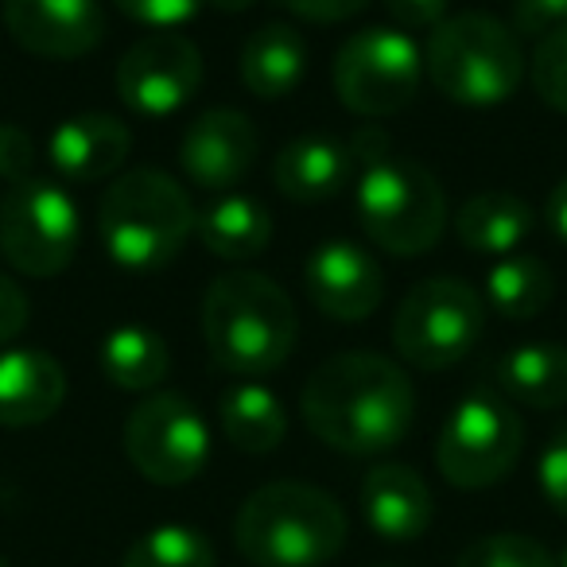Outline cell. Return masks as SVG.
<instances>
[{
    "instance_id": "obj_1",
    "label": "cell",
    "mask_w": 567,
    "mask_h": 567,
    "mask_svg": "<svg viewBox=\"0 0 567 567\" xmlns=\"http://www.w3.org/2000/svg\"><path fill=\"white\" fill-rule=\"evenodd\" d=\"M303 424L342 455L370 458L393 451L416 416L409 373L370 350L334 354L308 378L300 396Z\"/></svg>"
},
{
    "instance_id": "obj_2",
    "label": "cell",
    "mask_w": 567,
    "mask_h": 567,
    "mask_svg": "<svg viewBox=\"0 0 567 567\" xmlns=\"http://www.w3.org/2000/svg\"><path fill=\"white\" fill-rule=\"evenodd\" d=\"M358 175V221L378 249L393 257H424L447 226V198L420 159L396 156L381 128H358L347 141Z\"/></svg>"
},
{
    "instance_id": "obj_3",
    "label": "cell",
    "mask_w": 567,
    "mask_h": 567,
    "mask_svg": "<svg viewBox=\"0 0 567 567\" xmlns=\"http://www.w3.org/2000/svg\"><path fill=\"white\" fill-rule=\"evenodd\" d=\"M296 308L260 272H229L203 296V339L214 365L237 378H265L296 350Z\"/></svg>"
},
{
    "instance_id": "obj_4",
    "label": "cell",
    "mask_w": 567,
    "mask_h": 567,
    "mask_svg": "<svg viewBox=\"0 0 567 567\" xmlns=\"http://www.w3.org/2000/svg\"><path fill=\"white\" fill-rule=\"evenodd\" d=\"M234 544L257 567H323L347 544V513L311 482H268L237 509Z\"/></svg>"
},
{
    "instance_id": "obj_5",
    "label": "cell",
    "mask_w": 567,
    "mask_h": 567,
    "mask_svg": "<svg viewBox=\"0 0 567 567\" xmlns=\"http://www.w3.org/2000/svg\"><path fill=\"white\" fill-rule=\"evenodd\" d=\"M195 206L172 175L136 167L105 187L97 206V237L125 272H156L172 265L195 234Z\"/></svg>"
},
{
    "instance_id": "obj_6",
    "label": "cell",
    "mask_w": 567,
    "mask_h": 567,
    "mask_svg": "<svg viewBox=\"0 0 567 567\" xmlns=\"http://www.w3.org/2000/svg\"><path fill=\"white\" fill-rule=\"evenodd\" d=\"M424 74L458 105H497L517 94L525 51L509 24L489 12L447 17L424 48Z\"/></svg>"
},
{
    "instance_id": "obj_7",
    "label": "cell",
    "mask_w": 567,
    "mask_h": 567,
    "mask_svg": "<svg viewBox=\"0 0 567 567\" xmlns=\"http://www.w3.org/2000/svg\"><path fill=\"white\" fill-rule=\"evenodd\" d=\"M486 327V303L466 280L427 276L412 284L393 319V347L416 370H451L474 350Z\"/></svg>"
},
{
    "instance_id": "obj_8",
    "label": "cell",
    "mask_w": 567,
    "mask_h": 567,
    "mask_svg": "<svg viewBox=\"0 0 567 567\" xmlns=\"http://www.w3.org/2000/svg\"><path fill=\"white\" fill-rule=\"evenodd\" d=\"M79 206L63 183L28 175L9 183L0 198V257L17 272L51 280L74 260L79 249Z\"/></svg>"
},
{
    "instance_id": "obj_9",
    "label": "cell",
    "mask_w": 567,
    "mask_h": 567,
    "mask_svg": "<svg viewBox=\"0 0 567 567\" xmlns=\"http://www.w3.org/2000/svg\"><path fill=\"white\" fill-rule=\"evenodd\" d=\"M520 447H525V424L513 404L478 389L451 409L435 440V466L455 489H486L517 466Z\"/></svg>"
},
{
    "instance_id": "obj_10",
    "label": "cell",
    "mask_w": 567,
    "mask_h": 567,
    "mask_svg": "<svg viewBox=\"0 0 567 567\" xmlns=\"http://www.w3.org/2000/svg\"><path fill=\"white\" fill-rule=\"evenodd\" d=\"M334 94L358 117H389L416 97L424 51L401 28H358L334 55Z\"/></svg>"
},
{
    "instance_id": "obj_11",
    "label": "cell",
    "mask_w": 567,
    "mask_h": 567,
    "mask_svg": "<svg viewBox=\"0 0 567 567\" xmlns=\"http://www.w3.org/2000/svg\"><path fill=\"white\" fill-rule=\"evenodd\" d=\"M125 455L156 486L198 478L210 458V432L183 393H152L125 420Z\"/></svg>"
},
{
    "instance_id": "obj_12",
    "label": "cell",
    "mask_w": 567,
    "mask_h": 567,
    "mask_svg": "<svg viewBox=\"0 0 567 567\" xmlns=\"http://www.w3.org/2000/svg\"><path fill=\"white\" fill-rule=\"evenodd\" d=\"M203 86V55L187 35L156 32L136 40L117 63V97L144 121L179 113Z\"/></svg>"
},
{
    "instance_id": "obj_13",
    "label": "cell",
    "mask_w": 567,
    "mask_h": 567,
    "mask_svg": "<svg viewBox=\"0 0 567 567\" xmlns=\"http://www.w3.org/2000/svg\"><path fill=\"white\" fill-rule=\"evenodd\" d=\"M308 296L327 319L362 323L381 308L385 276L370 249L354 241H323L303 265Z\"/></svg>"
},
{
    "instance_id": "obj_14",
    "label": "cell",
    "mask_w": 567,
    "mask_h": 567,
    "mask_svg": "<svg viewBox=\"0 0 567 567\" xmlns=\"http://www.w3.org/2000/svg\"><path fill=\"white\" fill-rule=\"evenodd\" d=\"M9 35L40 59H82L102 43L105 12L97 0H4Z\"/></svg>"
},
{
    "instance_id": "obj_15",
    "label": "cell",
    "mask_w": 567,
    "mask_h": 567,
    "mask_svg": "<svg viewBox=\"0 0 567 567\" xmlns=\"http://www.w3.org/2000/svg\"><path fill=\"white\" fill-rule=\"evenodd\" d=\"M257 159V128L241 110H206L187 125L179 167L198 190H234Z\"/></svg>"
},
{
    "instance_id": "obj_16",
    "label": "cell",
    "mask_w": 567,
    "mask_h": 567,
    "mask_svg": "<svg viewBox=\"0 0 567 567\" xmlns=\"http://www.w3.org/2000/svg\"><path fill=\"white\" fill-rule=\"evenodd\" d=\"M133 148V133L113 113H79L51 133L48 159L63 183H97L117 175Z\"/></svg>"
},
{
    "instance_id": "obj_17",
    "label": "cell",
    "mask_w": 567,
    "mask_h": 567,
    "mask_svg": "<svg viewBox=\"0 0 567 567\" xmlns=\"http://www.w3.org/2000/svg\"><path fill=\"white\" fill-rule=\"evenodd\" d=\"M365 525L389 544H409L432 528L435 502L427 482L404 463H381L362 482Z\"/></svg>"
},
{
    "instance_id": "obj_18",
    "label": "cell",
    "mask_w": 567,
    "mask_h": 567,
    "mask_svg": "<svg viewBox=\"0 0 567 567\" xmlns=\"http://www.w3.org/2000/svg\"><path fill=\"white\" fill-rule=\"evenodd\" d=\"M66 401V373L48 350L0 354V427L43 424Z\"/></svg>"
},
{
    "instance_id": "obj_19",
    "label": "cell",
    "mask_w": 567,
    "mask_h": 567,
    "mask_svg": "<svg viewBox=\"0 0 567 567\" xmlns=\"http://www.w3.org/2000/svg\"><path fill=\"white\" fill-rule=\"evenodd\" d=\"M350 175H354V156L331 136H300L272 164L276 187L292 203H327L347 187Z\"/></svg>"
},
{
    "instance_id": "obj_20",
    "label": "cell",
    "mask_w": 567,
    "mask_h": 567,
    "mask_svg": "<svg viewBox=\"0 0 567 567\" xmlns=\"http://www.w3.org/2000/svg\"><path fill=\"white\" fill-rule=\"evenodd\" d=\"M536 214L525 198L509 195V190H482V195L466 198L455 214V234L458 245L482 257H509L525 237L533 234Z\"/></svg>"
},
{
    "instance_id": "obj_21",
    "label": "cell",
    "mask_w": 567,
    "mask_h": 567,
    "mask_svg": "<svg viewBox=\"0 0 567 567\" xmlns=\"http://www.w3.org/2000/svg\"><path fill=\"white\" fill-rule=\"evenodd\" d=\"M195 234L206 252L221 260H249L272 241V214L260 198L226 190L195 214Z\"/></svg>"
},
{
    "instance_id": "obj_22",
    "label": "cell",
    "mask_w": 567,
    "mask_h": 567,
    "mask_svg": "<svg viewBox=\"0 0 567 567\" xmlns=\"http://www.w3.org/2000/svg\"><path fill=\"white\" fill-rule=\"evenodd\" d=\"M308 71V43L296 28L265 24L245 40L241 48V82L249 94L276 102L288 97L303 82Z\"/></svg>"
},
{
    "instance_id": "obj_23",
    "label": "cell",
    "mask_w": 567,
    "mask_h": 567,
    "mask_svg": "<svg viewBox=\"0 0 567 567\" xmlns=\"http://www.w3.org/2000/svg\"><path fill=\"white\" fill-rule=\"evenodd\" d=\"M497 385L509 401L528 409L567 404V350L556 342H525L497 362Z\"/></svg>"
},
{
    "instance_id": "obj_24",
    "label": "cell",
    "mask_w": 567,
    "mask_h": 567,
    "mask_svg": "<svg viewBox=\"0 0 567 567\" xmlns=\"http://www.w3.org/2000/svg\"><path fill=\"white\" fill-rule=\"evenodd\" d=\"M218 420L226 440L234 443L245 455H268L284 443L288 435V416H284V404L276 401L272 389L257 385V381H245L234 385L218 404Z\"/></svg>"
},
{
    "instance_id": "obj_25",
    "label": "cell",
    "mask_w": 567,
    "mask_h": 567,
    "mask_svg": "<svg viewBox=\"0 0 567 567\" xmlns=\"http://www.w3.org/2000/svg\"><path fill=\"white\" fill-rule=\"evenodd\" d=\"M97 362H102V373L117 389H125V393H148V389H156L167 378L172 354H167V342L156 331L128 323L105 334L102 350H97Z\"/></svg>"
},
{
    "instance_id": "obj_26",
    "label": "cell",
    "mask_w": 567,
    "mask_h": 567,
    "mask_svg": "<svg viewBox=\"0 0 567 567\" xmlns=\"http://www.w3.org/2000/svg\"><path fill=\"white\" fill-rule=\"evenodd\" d=\"M556 292V280H551V268L540 257H502L486 276V303L497 311L502 319H533L540 316L551 303Z\"/></svg>"
},
{
    "instance_id": "obj_27",
    "label": "cell",
    "mask_w": 567,
    "mask_h": 567,
    "mask_svg": "<svg viewBox=\"0 0 567 567\" xmlns=\"http://www.w3.org/2000/svg\"><path fill=\"white\" fill-rule=\"evenodd\" d=\"M121 567H214V544L190 525H156L128 544Z\"/></svg>"
},
{
    "instance_id": "obj_28",
    "label": "cell",
    "mask_w": 567,
    "mask_h": 567,
    "mask_svg": "<svg viewBox=\"0 0 567 567\" xmlns=\"http://www.w3.org/2000/svg\"><path fill=\"white\" fill-rule=\"evenodd\" d=\"M455 567H556V556L533 536L494 533L466 544Z\"/></svg>"
},
{
    "instance_id": "obj_29",
    "label": "cell",
    "mask_w": 567,
    "mask_h": 567,
    "mask_svg": "<svg viewBox=\"0 0 567 567\" xmlns=\"http://www.w3.org/2000/svg\"><path fill=\"white\" fill-rule=\"evenodd\" d=\"M533 90L544 105L567 113V28L544 35L533 51Z\"/></svg>"
},
{
    "instance_id": "obj_30",
    "label": "cell",
    "mask_w": 567,
    "mask_h": 567,
    "mask_svg": "<svg viewBox=\"0 0 567 567\" xmlns=\"http://www.w3.org/2000/svg\"><path fill=\"white\" fill-rule=\"evenodd\" d=\"M113 4H117L133 24L172 32V28H183L187 20H195L206 0H113Z\"/></svg>"
},
{
    "instance_id": "obj_31",
    "label": "cell",
    "mask_w": 567,
    "mask_h": 567,
    "mask_svg": "<svg viewBox=\"0 0 567 567\" xmlns=\"http://www.w3.org/2000/svg\"><path fill=\"white\" fill-rule=\"evenodd\" d=\"M536 478H540V489L548 497V505L567 517V427H559L540 451V463H536Z\"/></svg>"
},
{
    "instance_id": "obj_32",
    "label": "cell",
    "mask_w": 567,
    "mask_h": 567,
    "mask_svg": "<svg viewBox=\"0 0 567 567\" xmlns=\"http://www.w3.org/2000/svg\"><path fill=\"white\" fill-rule=\"evenodd\" d=\"M567 28V0H513V32L517 35H544Z\"/></svg>"
},
{
    "instance_id": "obj_33",
    "label": "cell",
    "mask_w": 567,
    "mask_h": 567,
    "mask_svg": "<svg viewBox=\"0 0 567 567\" xmlns=\"http://www.w3.org/2000/svg\"><path fill=\"white\" fill-rule=\"evenodd\" d=\"M35 175V144L20 125H0V179L20 183Z\"/></svg>"
},
{
    "instance_id": "obj_34",
    "label": "cell",
    "mask_w": 567,
    "mask_h": 567,
    "mask_svg": "<svg viewBox=\"0 0 567 567\" xmlns=\"http://www.w3.org/2000/svg\"><path fill=\"white\" fill-rule=\"evenodd\" d=\"M28 316H32V308H28L24 288L12 276L0 272V347H9L12 339L24 334Z\"/></svg>"
},
{
    "instance_id": "obj_35",
    "label": "cell",
    "mask_w": 567,
    "mask_h": 567,
    "mask_svg": "<svg viewBox=\"0 0 567 567\" xmlns=\"http://www.w3.org/2000/svg\"><path fill=\"white\" fill-rule=\"evenodd\" d=\"M401 32L412 28H440L447 20V0H381Z\"/></svg>"
},
{
    "instance_id": "obj_36",
    "label": "cell",
    "mask_w": 567,
    "mask_h": 567,
    "mask_svg": "<svg viewBox=\"0 0 567 567\" xmlns=\"http://www.w3.org/2000/svg\"><path fill=\"white\" fill-rule=\"evenodd\" d=\"M280 4L311 24H339L347 17H358L370 0H280Z\"/></svg>"
},
{
    "instance_id": "obj_37",
    "label": "cell",
    "mask_w": 567,
    "mask_h": 567,
    "mask_svg": "<svg viewBox=\"0 0 567 567\" xmlns=\"http://www.w3.org/2000/svg\"><path fill=\"white\" fill-rule=\"evenodd\" d=\"M544 218H548V229L567 245V175L551 187L548 203H544Z\"/></svg>"
},
{
    "instance_id": "obj_38",
    "label": "cell",
    "mask_w": 567,
    "mask_h": 567,
    "mask_svg": "<svg viewBox=\"0 0 567 567\" xmlns=\"http://www.w3.org/2000/svg\"><path fill=\"white\" fill-rule=\"evenodd\" d=\"M206 4L218 12H245V9H252L257 0H206Z\"/></svg>"
},
{
    "instance_id": "obj_39",
    "label": "cell",
    "mask_w": 567,
    "mask_h": 567,
    "mask_svg": "<svg viewBox=\"0 0 567 567\" xmlns=\"http://www.w3.org/2000/svg\"><path fill=\"white\" fill-rule=\"evenodd\" d=\"M556 567H567V544H564V551L556 556Z\"/></svg>"
},
{
    "instance_id": "obj_40",
    "label": "cell",
    "mask_w": 567,
    "mask_h": 567,
    "mask_svg": "<svg viewBox=\"0 0 567 567\" xmlns=\"http://www.w3.org/2000/svg\"><path fill=\"white\" fill-rule=\"evenodd\" d=\"M0 567H9V559H4V556H0Z\"/></svg>"
}]
</instances>
